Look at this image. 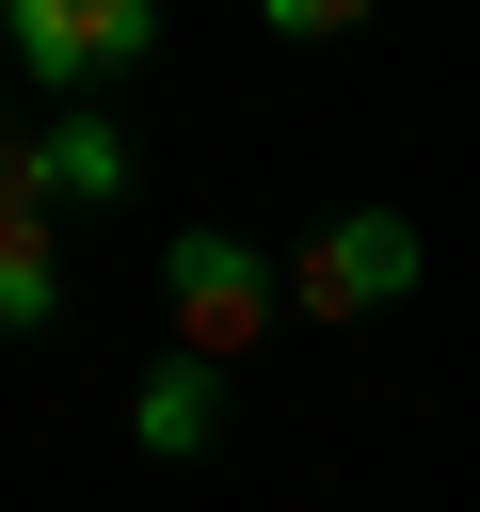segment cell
Here are the masks:
<instances>
[{"instance_id":"obj_3","label":"cell","mask_w":480,"mask_h":512,"mask_svg":"<svg viewBox=\"0 0 480 512\" xmlns=\"http://www.w3.org/2000/svg\"><path fill=\"white\" fill-rule=\"evenodd\" d=\"M0 48H16L64 112H80L96 80H128V64L160 48V16H144V0H0Z\"/></svg>"},{"instance_id":"obj_2","label":"cell","mask_w":480,"mask_h":512,"mask_svg":"<svg viewBox=\"0 0 480 512\" xmlns=\"http://www.w3.org/2000/svg\"><path fill=\"white\" fill-rule=\"evenodd\" d=\"M416 272H432V256H416L400 208H336V224L288 240V320H320V336H336V320H384Z\"/></svg>"},{"instance_id":"obj_7","label":"cell","mask_w":480,"mask_h":512,"mask_svg":"<svg viewBox=\"0 0 480 512\" xmlns=\"http://www.w3.org/2000/svg\"><path fill=\"white\" fill-rule=\"evenodd\" d=\"M0 144H16V128H0Z\"/></svg>"},{"instance_id":"obj_4","label":"cell","mask_w":480,"mask_h":512,"mask_svg":"<svg viewBox=\"0 0 480 512\" xmlns=\"http://www.w3.org/2000/svg\"><path fill=\"white\" fill-rule=\"evenodd\" d=\"M0 208H128V128L112 112H48V128H16L0 144Z\"/></svg>"},{"instance_id":"obj_5","label":"cell","mask_w":480,"mask_h":512,"mask_svg":"<svg viewBox=\"0 0 480 512\" xmlns=\"http://www.w3.org/2000/svg\"><path fill=\"white\" fill-rule=\"evenodd\" d=\"M208 432H224V368L160 352V368H144V400H128V448H144V464H192Z\"/></svg>"},{"instance_id":"obj_1","label":"cell","mask_w":480,"mask_h":512,"mask_svg":"<svg viewBox=\"0 0 480 512\" xmlns=\"http://www.w3.org/2000/svg\"><path fill=\"white\" fill-rule=\"evenodd\" d=\"M160 304H176V352H192V368H240V352L288 320V272H272L240 224H176V240H160Z\"/></svg>"},{"instance_id":"obj_6","label":"cell","mask_w":480,"mask_h":512,"mask_svg":"<svg viewBox=\"0 0 480 512\" xmlns=\"http://www.w3.org/2000/svg\"><path fill=\"white\" fill-rule=\"evenodd\" d=\"M48 320H64V224L0 208V336H48Z\"/></svg>"}]
</instances>
